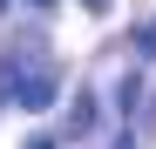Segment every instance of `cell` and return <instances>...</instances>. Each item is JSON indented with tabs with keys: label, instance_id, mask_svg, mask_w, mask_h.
Listing matches in <instances>:
<instances>
[{
	"label": "cell",
	"instance_id": "cell-1",
	"mask_svg": "<svg viewBox=\"0 0 156 149\" xmlns=\"http://www.w3.org/2000/svg\"><path fill=\"white\" fill-rule=\"evenodd\" d=\"M55 88H61V74H55V68H41V61L20 54V95H14L20 109H55Z\"/></svg>",
	"mask_w": 156,
	"mask_h": 149
},
{
	"label": "cell",
	"instance_id": "cell-2",
	"mask_svg": "<svg viewBox=\"0 0 156 149\" xmlns=\"http://www.w3.org/2000/svg\"><path fill=\"white\" fill-rule=\"evenodd\" d=\"M95 109H102L95 95H82V102L68 109V136H88V129H95Z\"/></svg>",
	"mask_w": 156,
	"mask_h": 149
},
{
	"label": "cell",
	"instance_id": "cell-3",
	"mask_svg": "<svg viewBox=\"0 0 156 149\" xmlns=\"http://www.w3.org/2000/svg\"><path fill=\"white\" fill-rule=\"evenodd\" d=\"M136 47H143V54H156V20H143V27H136Z\"/></svg>",
	"mask_w": 156,
	"mask_h": 149
},
{
	"label": "cell",
	"instance_id": "cell-4",
	"mask_svg": "<svg viewBox=\"0 0 156 149\" xmlns=\"http://www.w3.org/2000/svg\"><path fill=\"white\" fill-rule=\"evenodd\" d=\"M82 7H95V14H109V7H115V0H82Z\"/></svg>",
	"mask_w": 156,
	"mask_h": 149
},
{
	"label": "cell",
	"instance_id": "cell-5",
	"mask_svg": "<svg viewBox=\"0 0 156 149\" xmlns=\"http://www.w3.org/2000/svg\"><path fill=\"white\" fill-rule=\"evenodd\" d=\"M27 149H55V136H34V142H27Z\"/></svg>",
	"mask_w": 156,
	"mask_h": 149
},
{
	"label": "cell",
	"instance_id": "cell-6",
	"mask_svg": "<svg viewBox=\"0 0 156 149\" xmlns=\"http://www.w3.org/2000/svg\"><path fill=\"white\" fill-rule=\"evenodd\" d=\"M115 149H136V142H129V136H115Z\"/></svg>",
	"mask_w": 156,
	"mask_h": 149
},
{
	"label": "cell",
	"instance_id": "cell-7",
	"mask_svg": "<svg viewBox=\"0 0 156 149\" xmlns=\"http://www.w3.org/2000/svg\"><path fill=\"white\" fill-rule=\"evenodd\" d=\"M7 7H14V0H0V14H7Z\"/></svg>",
	"mask_w": 156,
	"mask_h": 149
},
{
	"label": "cell",
	"instance_id": "cell-8",
	"mask_svg": "<svg viewBox=\"0 0 156 149\" xmlns=\"http://www.w3.org/2000/svg\"><path fill=\"white\" fill-rule=\"evenodd\" d=\"M34 7H48V0H34Z\"/></svg>",
	"mask_w": 156,
	"mask_h": 149
}]
</instances>
